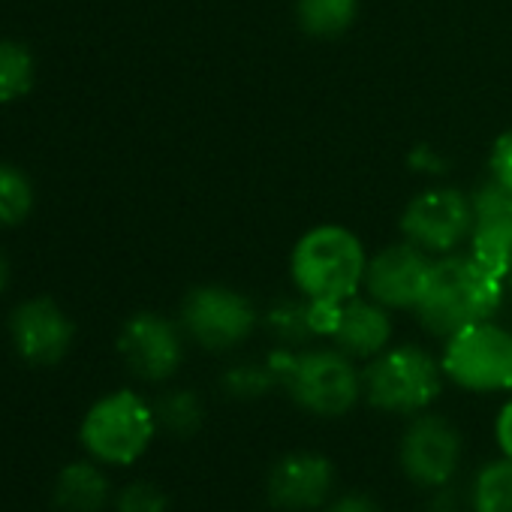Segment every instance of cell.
Listing matches in <instances>:
<instances>
[{"label": "cell", "instance_id": "obj_12", "mask_svg": "<svg viewBox=\"0 0 512 512\" xmlns=\"http://www.w3.org/2000/svg\"><path fill=\"white\" fill-rule=\"evenodd\" d=\"M10 338L16 353L31 365H58L76 338L73 320L46 296L22 302L10 317Z\"/></svg>", "mask_w": 512, "mask_h": 512}, {"label": "cell", "instance_id": "obj_9", "mask_svg": "<svg viewBox=\"0 0 512 512\" xmlns=\"http://www.w3.org/2000/svg\"><path fill=\"white\" fill-rule=\"evenodd\" d=\"M401 470L422 488H446L461 467V434L437 413H419L398 446Z\"/></svg>", "mask_w": 512, "mask_h": 512}, {"label": "cell", "instance_id": "obj_7", "mask_svg": "<svg viewBox=\"0 0 512 512\" xmlns=\"http://www.w3.org/2000/svg\"><path fill=\"white\" fill-rule=\"evenodd\" d=\"M256 323H260V314H256L253 302L244 293L220 284L196 287L181 302L184 335L211 353L241 347L253 335Z\"/></svg>", "mask_w": 512, "mask_h": 512}, {"label": "cell", "instance_id": "obj_3", "mask_svg": "<svg viewBox=\"0 0 512 512\" xmlns=\"http://www.w3.org/2000/svg\"><path fill=\"white\" fill-rule=\"evenodd\" d=\"M269 365L290 398L314 416H344L365 395L362 371L338 347L308 353L281 350L269 359Z\"/></svg>", "mask_w": 512, "mask_h": 512}, {"label": "cell", "instance_id": "obj_21", "mask_svg": "<svg viewBox=\"0 0 512 512\" xmlns=\"http://www.w3.org/2000/svg\"><path fill=\"white\" fill-rule=\"evenodd\" d=\"M34 208V187L28 175L13 166L0 163V226H16L22 223Z\"/></svg>", "mask_w": 512, "mask_h": 512}, {"label": "cell", "instance_id": "obj_13", "mask_svg": "<svg viewBox=\"0 0 512 512\" xmlns=\"http://www.w3.org/2000/svg\"><path fill=\"white\" fill-rule=\"evenodd\" d=\"M470 256L494 272L500 281L512 275V193L497 181L482 184L473 196Z\"/></svg>", "mask_w": 512, "mask_h": 512}, {"label": "cell", "instance_id": "obj_1", "mask_svg": "<svg viewBox=\"0 0 512 512\" xmlns=\"http://www.w3.org/2000/svg\"><path fill=\"white\" fill-rule=\"evenodd\" d=\"M503 287L506 281L488 272L470 253L437 256L428 290L416 305V317L428 335L446 341L473 323L491 320L503 302Z\"/></svg>", "mask_w": 512, "mask_h": 512}, {"label": "cell", "instance_id": "obj_6", "mask_svg": "<svg viewBox=\"0 0 512 512\" xmlns=\"http://www.w3.org/2000/svg\"><path fill=\"white\" fill-rule=\"evenodd\" d=\"M443 374L467 392H512V332L494 320L443 341Z\"/></svg>", "mask_w": 512, "mask_h": 512}, {"label": "cell", "instance_id": "obj_11", "mask_svg": "<svg viewBox=\"0 0 512 512\" xmlns=\"http://www.w3.org/2000/svg\"><path fill=\"white\" fill-rule=\"evenodd\" d=\"M118 353L139 380L163 383L181 368L184 341L172 320L142 311L124 323L118 335Z\"/></svg>", "mask_w": 512, "mask_h": 512}, {"label": "cell", "instance_id": "obj_4", "mask_svg": "<svg viewBox=\"0 0 512 512\" xmlns=\"http://www.w3.org/2000/svg\"><path fill=\"white\" fill-rule=\"evenodd\" d=\"M443 377V365L428 350L401 344L368 359V368L362 371V392L368 404L383 413L419 416L437 401Z\"/></svg>", "mask_w": 512, "mask_h": 512}, {"label": "cell", "instance_id": "obj_18", "mask_svg": "<svg viewBox=\"0 0 512 512\" xmlns=\"http://www.w3.org/2000/svg\"><path fill=\"white\" fill-rule=\"evenodd\" d=\"M37 61L19 40H0V106L16 103L34 91Z\"/></svg>", "mask_w": 512, "mask_h": 512}, {"label": "cell", "instance_id": "obj_31", "mask_svg": "<svg viewBox=\"0 0 512 512\" xmlns=\"http://www.w3.org/2000/svg\"><path fill=\"white\" fill-rule=\"evenodd\" d=\"M506 284H509V290H512V275H509V281H506Z\"/></svg>", "mask_w": 512, "mask_h": 512}, {"label": "cell", "instance_id": "obj_30", "mask_svg": "<svg viewBox=\"0 0 512 512\" xmlns=\"http://www.w3.org/2000/svg\"><path fill=\"white\" fill-rule=\"evenodd\" d=\"M7 284H10V263L4 260V256H0V293L7 290Z\"/></svg>", "mask_w": 512, "mask_h": 512}, {"label": "cell", "instance_id": "obj_8", "mask_svg": "<svg viewBox=\"0 0 512 512\" xmlns=\"http://www.w3.org/2000/svg\"><path fill=\"white\" fill-rule=\"evenodd\" d=\"M473 202L455 187H431L413 196L401 214L404 241L416 244L431 256H449L455 247L470 238Z\"/></svg>", "mask_w": 512, "mask_h": 512}, {"label": "cell", "instance_id": "obj_25", "mask_svg": "<svg viewBox=\"0 0 512 512\" xmlns=\"http://www.w3.org/2000/svg\"><path fill=\"white\" fill-rule=\"evenodd\" d=\"M488 169H491V181H497L503 190L512 193V130L500 133L497 142L491 145Z\"/></svg>", "mask_w": 512, "mask_h": 512}, {"label": "cell", "instance_id": "obj_2", "mask_svg": "<svg viewBox=\"0 0 512 512\" xmlns=\"http://www.w3.org/2000/svg\"><path fill=\"white\" fill-rule=\"evenodd\" d=\"M368 253L356 232L338 223L308 229L290 256V275L308 302L341 305L359 296L365 284Z\"/></svg>", "mask_w": 512, "mask_h": 512}, {"label": "cell", "instance_id": "obj_5", "mask_svg": "<svg viewBox=\"0 0 512 512\" xmlns=\"http://www.w3.org/2000/svg\"><path fill=\"white\" fill-rule=\"evenodd\" d=\"M157 428L154 407L139 392L118 389L91 404L82 419L79 440L91 458L124 467L148 452Z\"/></svg>", "mask_w": 512, "mask_h": 512}, {"label": "cell", "instance_id": "obj_15", "mask_svg": "<svg viewBox=\"0 0 512 512\" xmlns=\"http://www.w3.org/2000/svg\"><path fill=\"white\" fill-rule=\"evenodd\" d=\"M329 338L350 359H374L392 341V317H389V308L377 305L374 299L353 296V299L341 302Z\"/></svg>", "mask_w": 512, "mask_h": 512}, {"label": "cell", "instance_id": "obj_27", "mask_svg": "<svg viewBox=\"0 0 512 512\" xmlns=\"http://www.w3.org/2000/svg\"><path fill=\"white\" fill-rule=\"evenodd\" d=\"M494 437H497V446L506 458H512V401H506L497 413V422H494Z\"/></svg>", "mask_w": 512, "mask_h": 512}, {"label": "cell", "instance_id": "obj_22", "mask_svg": "<svg viewBox=\"0 0 512 512\" xmlns=\"http://www.w3.org/2000/svg\"><path fill=\"white\" fill-rule=\"evenodd\" d=\"M223 386L232 398H263L266 392H272V386H278V377L272 371V365H235L232 371H226Z\"/></svg>", "mask_w": 512, "mask_h": 512}, {"label": "cell", "instance_id": "obj_28", "mask_svg": "<svg viewBox=\"0 0 512 512\" xmlns=\"http://www.w3.org/2000/svg\"><path fill=\"white\" fill-rule=\"evenodd\" d=\"M329 512H383V509H380L374 500L362 497V494H347V497L335 500V503L329 506Z\"/></svg>", "mask_w": 512, "mask_h": 512}, {"label": "cell", "instance_id": "obj_16", "mask_svg": "<svg viewBox=\"0 0 512 512\" xmlns=\"http://www.w3.org/2000/svg\"><path fill=\"white\" fill-rule=\"evenodd\" d=\"M55 503L64 512H100L109 503V479L91 461H73L58 473Z\"/></svg>", "mask_w": 512, "mask_h": 512}, {"label": "cell", "instance_id": "obj_20", "mask_svg": "<svg viewBox=\"0 0 512 512\" xmlns=\"http://www.w3.org/2000/svg\"><path fill=\"white\" fill-rule=\"evenodd\" d=\"M154 413H157V425H160L163 431L175 434V437H190V434H196L199 425H202V404H199V398H196L193 392H187V389L166 392V395L157 401Z\"/></svg>", "mask_w": 512, "mask_h": 512}, {"label": "cell", "instance_id": "obj_14", "mask_svg": "<svg viewBox=\"0 0 512 512\" xmlns=\"http://www.w3.org/2000/svg\"><path fill=\"white\" fill-rule=\"evenodd\" d=\"M269 503L284 512H308L329 500L335 491V467L317 452L284 455L266 479Z\"/></svg>", "mask_w": 512, "mask_h": 512}, {"label": "cell", "instance_id": "obj_23", "mask_svg": "<svg viewBox=\"0 0 512 512\" xmlns=\"http://www.w3.org/2000/svg\"><path fill=\"white\" fill-rule=\"evenodd\" d=\"M269 326H272V332H275L281 341H287V344H299V341L317 335L314 326H311L308 299H305V305H290V302H287V305H278V308L269 314Z\"/></svg>", "mask_w": 512, "mask_h": 512}, {"label": "cell", "instance_id": "obj_26", "mask_svg": "<svg viewBox=\"0 0 512 512\" xmlns=\"http://www.w3.org/2000/svg\"><path fill=\"white\" fill-rule=\"evenodd\" d=\"M410 166L416 172H425V175H440L443 166H446V160L440 157V151H434L428 145H419V148L410 151Z\"/></svg>", "mask_w": 512, "mask_h": 512}, {"label": "cell", "instance_id": "obj_24", "mask_svg": "<svg viewBox=\"0 0 512 512\" xmlns=\"http://www.w3.org/2000/svg\"><path fill=\"white\" fill-rule=\"evenodd\" d=\"M118 512H169V497L151 482H130L115 500Z\"/></svg>", "mask_w": 512, "mask_h": 512}, {"label": "cell", "instance_id": "obj_17", "mask_svg": "<svg viewBox=\"0 0 512 512\" xmlns=\"http://www.w3.org/2000/svg\"><path fill=\"white\" fill-rule=\"evenodd\" d=\"M359 19V0H296V22L308 37L335 40Z\"/></svg>", "mask_w": 512, "mask_h": 512}, {"label": "cell", "instance_id": "obj_19", "mask_svg": "<svg viewBox=\"0 0 512 512\" xmlns=\"http://www.w3.org/2000/svg\"><path fill=\"white\" fill-rule=\"evenodd\" d=\"M473 512H512V458L485 464L470 491Z\"/></svg>", "mask_w": 512, "mask_h": 512}, {"label": "cell", "instance_id": "obj_10", "mask_svg": "<svg viewBox=\"0 0 512 512\" xmlns=\"http://www.w3.org/2000/svg\"><path fill=\"white\" fill-rule=\"evenodd\" d=\"M434 272V256L410 241L389 244L368 256L365 293L389 311H416Z\"/></svg>", "mask_w": 512, "mask_h": 512}, {"label": "cell", "instance_id": "obj_29", "mask_svg": "<svg viewBox=\"0 0 512 512\" xmlns=\"http://www.w3.org/2000/svg\"><path fill=\"white\" fill-rule=\"evenodd\" d=\"M425 512H464L461 509V503H458V494H452V491H443L440 488V494L428 503V509Z\"/></svg>", "mask_w": 512, "mask_h": 512}]
</instances>
